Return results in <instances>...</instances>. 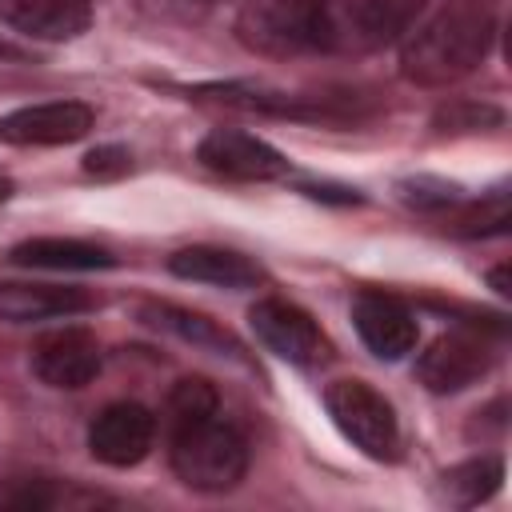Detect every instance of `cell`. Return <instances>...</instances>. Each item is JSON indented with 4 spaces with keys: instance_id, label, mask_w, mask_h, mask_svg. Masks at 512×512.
<instances>
[{
    "instance_id": "cell-8",
    "label": "cell",
    "mask_w": 512,
    "mask_h": 512,
    "mask_svg": "<svg viewBox=\"0 0 512 512\" xmlns=\"http://www.w3.org/2000/svg\"><path fill=\"white\" fill-rule=\"evenodd\" d=\"M488 368H492V352L476 332H444L416 360L420 384L428 392H440V396L476 384Z\"/></svg>"
},
{
    "instance_id": "cell-6",
    "label": "cell",
    "mask_w": 512,
    "mask_h": 512,
    "mask_svg": "<svg viewBox=\"0 0 512 512\" xmlns=\"http://www.w3.org/2000/svg\"><path fill=\"white\" fill-rule=\"evenodd\" d=\"M336 48H376L412 28L428 0H328Z\"/></svg>"
},
{
    "instance_id": "cell-2",
    "label": "cell",
    "mask_w": 512,
    "mask_h": 512,
    "mask_svg": "<svg viewBox=\"0 0 512 512\" xmlns=\"http://www.w3.org/2000/svg\"><path fill=\"white\" fill-rule=\"evenodd\" d=\"M240 40L264 56H300L336 48L328 0H248L236 20Z\"/></svg>"
},
{
    "instance_id": "cell-13",
    "label": "cell",
    "mask_w": 512,
    "mask_h": 512,
    "mask_svg": "<svg viewBox=\"0 0 512 512\" xmlns=\"http://www.w3.org/2000/svg\"><path fill=\"white\" fill-rule=\"evenodd\" d=\"M0 20L36 40H72L92 24L88 0H0Z\"/></svg>"
},
{
    "instance_id": "cell-11",
    "label": "cell",
    "mask_w": 512,
    "mask_h": 512,
    "mask_svg": "<svg viewBox=\"0 0 512 512\" xmlns=\"http://www.w3.org/2000/svg\"><path fill=\"white\" fill-rule=\"evenodd\" d=\"M200 164L228 176V180H276L288 172V160L264 144L260 136H248V132H232V128H216L200 140L196 148Z\"/></svg>"
},
{
    "instance_id": "cell-5",
    "label": "cell",
    "mask_w": 512,
    "mask_h": 512,
    "mask_svg": "<svg viewBox=\"0 0 512 512\" xmlns=\"http://www.w3.org/2000/svg\"><path fill=\"white\" fill-rule=\"evenodd\" d=\"M248 324L252 332L264 340L268 352H276L280 360L288 364H300V368H312V364H324L328 360V336L320 332V324L292 300H280V296H264L252 304L248 312Z\"/></svg>"
},
{
    "instance_id": "cell-4",
    "label": "cell",
    "mask_w": 512,
    "mask_h": 512,
    "mask_svg": "<svg viewBox=\"0 0 512 512\" xmlns=\"http://www.w3.org/2000/svg\"><path fill=\"white\" fill-rule=\"evenodd\" d=\"M324 408L332 424L372 460H396L400 452V424L392 404L364 380H336L324 392Z\"/></svg>"
},
{
    "instance_id": "cell-15",
    "label": "cell",
    "mask_w": 512,
    "mask_h": 512,
    "mask_svg": "<svg viewBox=\"0 0 512 512\" xmlns=\"http://www.w3.org/2000/svg\"><path fill=\"white\" fill-rule=\"evenodd\" d=\"M168 272L184 276V280H200V284H216V288H252L264 280L260 264H252L248 256L232 252V248H212V244H192L168 256Z\"/></svg>"
},
{
    "instance_id": "cell-20",
    "label": "cell",
    "mask_w": 512,
    "mask_h": 512,
    "mask_svg": "<svg viewBox=\"0 0 512 512\" xmlns=\"http://www.w3.org/2000/svg\"><path fill=\"white\" fill-rule=\"evenodd\" d=\"M456 224H460L456 232H468V236H476V232H504V224H508V192L496 188L488 200L472 204Z\"/></svg>"
},
{
    "instance_id": "cell-21",
    "label": "cell",
    "mask_w": 512,
    "mask_h": 512,
    "mask_svg": "<svg viewBox=\"0 0 512 512\" xmlns=\"http://www.w3.org/2000/svg\"><path fill=\"white\" fill-rule=\"evenodd\" d=\"M436 124L448 128H484V124H500V108L492 104H452L436 116Z\"/></svg>"
},
{
    "instance_id": "cell-3",
    "label": "cell",
    "mask_w": 512,
    "mask_h": 512,
    "mask_svg": "<svg viewBox=\"0 0 512 512\" xmlns=\"http://www.w3.org/2000/svg\"><path fill=\"white\" fill-rule=\"evenodd\" d=\"M172 468L188 488L228 492L248 468V444L232 424L208 416L172 432Z\"/></svg>"
},
{
    "instance_id": "cell-17",
    "label": "cell",
    "mask_w": 512,
    "mask_h": 512,
    "mask_svg": "<svg viewBox=\"0 0 512 512\" xmlns=\"http://www.w3.org/2000/svg\"><path fill=\"white\" fill-rule=\"evenodd\" d=\"M140 316L180 340H192L200 348H212V352H228V356H240V344L228 328H220L216 320L200 316V312H188V308H176V304H144Z\"/></svg>"
},
{
    "instance_id": "cell-19",
    "label": "cell",
    "mask_w": 512,
    "mask_h": 512,
    "mask_svg": "<svg viewBox=\"0 0 512 512\" xmlns=\"http://www.w3.org/2000/svg\"><path fill=\"white\" fill-rule=\"evenodd\" d=\"M216 416V388L200 376H184L176 380V388L168 392V404H164V420H168V432L176 428H188L196 420H208Z\"/></svg>"
},
{
    "instance_id": "cell-12",
    "label": "cell",
    "mask_w": 512,
    "mask_h": 512,
    "mask_svg": "<svg viewBox=\"0 0 512 512\" xmlns=\"http://www.w3.org/2000/svg\"><path fill=\"white\" fill-rule=\"evenodd\" d=\"M92 120H96L92 108L80 100L28 104L0 120V140L4 144H72V140L88 136Z\"/></svg>"
},
{
    "instance_id": "cell-7",
    "label": "cell",
    "mask_w": 512,
    "mask_h": 512,
    "mask_svg": "<svg viewBox=\"0 0 512 512\" xmlns=\"http://www.w3.org/2000/svg\"><path fill=\"white\" fill-rule=\"evenodd\" d=\"M152 436H156V416L136 400H116L96 412L88 428V448L96 460L112 468H128L148 456Z\"/></svg>"
},
{
    "instance_id": "cell-18",
    "label": "cell",
    "mask_w": 512,
    "mask_h": 512,
    "mask_svg": "<svg viewBox=\"0 0 512 512\" xmlns=\"http://www.w3.org/2000/svg\"><path fill=\"white\" fill-rule=\"evenodd\" d=\"M500 476H504V464L496 456H480V460L456 464V468L444 472V496L452 504H464V508L480 504L500 488Z\"/></svg>"
},
{
    "instance_id": "cell-23",
    "label": "cell",
    "mask_w": 512,
    "mask_h": 512,
    "mask_svg": "<svg viewBox=\"0 0 512 512\" xmlns=\"http://www.w3.org/2000/svg\"><path fill=\"white\" fill-rule=\"evenodd\" d=\"M84 168H88L92 176H120V172L128 168V152H124V148H116V144L96 148V152H88Z\"/></svg>"
},
{
    "instance_id": "cell-14",
    "label": "cell",
    "mask_w": 512,
    "mask_h": 512,
    "mask_svg": "<svg viewBox=\"0 0 512 512\" xmlns=\"http://www.w3.org/2000/svg\"><path fill=\"white\" fill-rule=\"evenodd\" d=\"M96 308V296L84 288H60V284H0V320L8 324H28V320H48V316H72Z\"/></svg>"
},
{
    "instance_id": "cell-9",
    "label": "cell",
    "mask_w": 512,
    "mask_h": 512,
    "mask_svg": "<svg viewBox=\"0 0 512 512\" xmlns=\"http://www.w3.org/2000/svg\"><path fill=\"white\" fill-rule=\"evenodd\" d=\"M352 320H356V332L360 340L380 356V360H400L416 348V316L412 308L392 296V292H376V288H364L356 300H352Z\"/></svg>"
},
{
    "instance_id": "cell-22",
    "label": "cell",
    "mask_w": 512,
    "mask_h": 512,
    "mask_svg": "<svg viewBox=\"0 0 512 512\" xmlns=\"http://www.w3.org/2000/svg\"><path fill=\"white\" fill-rule=\"evenodd\" d=\"M400 196H404L408 204H420V208H444V204L456 200V188L444 184V180H424V176H416V180H404V184H400Z\"/></svg>"
},
{
    "instance_id": "cell-24",
    "label": "cell",
    "mask_w": 512,
    "mask_h": 512,
    "mask_svg": "<svg viewBox=\"0 0 512 512\" xmlns=\"http://www.w3.org/2000/svg\"><path fill=\"white\" fill-rule=\"evenodd\" d=\"M0 60H28V52L16 48V44H8V40H0Z\"/></svg>"
},
{
    "instance_id": "cell-10",
    "label": "cell",
    "mask_w": 512,
    "mask_h": 512,
    "mask_svg": "<svg viewBox=\"0 0 512 512\" xmlns=\"http://www.w3.org/2000/svg\"><path fill=\"white\" fill-rule=\"evenodd\" d=\"M32 372L48 388H84L100 372V344L88 328H56L32 344Z\"/></svg>"
},
{
    "instance_id": "cell-25",
    "label": "cell",
    "mask_w": 512,
    "mask_h": 512,
    "mask_svg": "<svg viewBox=\"0 0 512 512\" xmlns=\"http://www.w3.org/2000/svg\"><path fill=\"white\" fill-rule=\"evenodd\" d=\"M492 284H496V292H508V272L496 268V272H492Z\"/></svg>"
},
{
    "instance_id": "cell-1",
    "label": "cell",
    "mask_w": 512,
    "mask_h": 512,
    "mask_svg": "<svg viewBox=\"0 0 512 512\" xmlns=\"http://www.w3.org/2000/svg\"><path fill=\"white\" fill-rule=\"evenodd\" d=\"M496 24H500L496 0H448L428 24H420L408 36L400 52V72L424 88L452 84L488 56L496 40Z\"/></svg>"
},
{
    "instance_id": "cell-16",
    "label": "cell",
    "mask_w": 512,
    "mask_h": 512,
    "mask_svg": "<svg viewBox=\"0 0 512 512\" xmlns=\"http://www.w3.org/2000/svg\"><path fill=\"white\" fill-rule=\"evenodd\" d=\"M16 264H32V268H112L116 256L100 244L88 240H72V236H36L12 248Z\"/></svg>"
}]
</instances>
